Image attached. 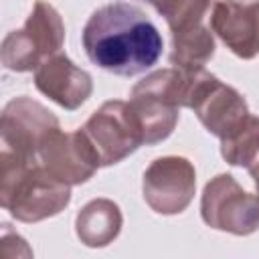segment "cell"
<instances>
[{
  "instance_id": "1",
  "label": "cell",
  "mask_w": 259,
  "mask_h": 259,
  "mask_svg": "<svg viewBox=\"0 0 259 259\" xmlns=\"http://www.w3.org/2000/svg\"><path fill=\"white\" fill-rule=\"evenodd\" d=\"M83 47L99 69L130 77L158 63L162 36L138 6L113 2L89 16L83 28Z\"/></svg>"
},
{
  "instance_id": "2",
  "label": "cell",
  "mask_w": 259,
  "mask_h": 259,
  "mask_svg": "<svg viewBox=\"0 0 259 259\" xmlns=\"http://www.w3.org/2000/svg\"><path fill=\"white\" fill-rule=\"evenodd\" d=\"M71 198L69 184L53 178L40 162H26L2 150V206L20 221H40Z\"/></svg>"
},
{
  "instance_id": "3",
  "label": "cell",
  "mask_w": 259,
  "mask_h": 259,
  "mask_svg": "<svg viewBox=\"0 0 259 259\" xmlns=\"http://www.w3.org/2000/svg\"><path fill=\"white\" fill-rule=\"evenodd\" d=\"M190 73L186 69H164L134 87L130 107L142 125L146 144H156L174 130L178 107L186 105Z\"/></svg>"
},
{
  "instance_id": "4",
  "label": "cell",
  "mask_w": 259,
  "mask_h": 259,
  "mask_svg": "<svg viewBox=\"0 0 259 259\" xmlns=\"http://www.w3.org/2000/svg\"><path fill=\"white\" fill-rule=\"evenodd\" d=\"M63 22L57 10L38 0L22 30H14L4 38L2 61L12 71H30L57 53L63 45Z\"/></svg>"
},
{
  "instance_id": "5",
  "label": "cell",
  "mask_w": 259,
  "mask_h": 259,
  "mask_svg": "<svg viewBox=\"0 0 259 259\" xmlns=\"http://www.w3.org/2000/svg\"><path fill=\"white\" fill-rule=\"evenodd\" d=\"M81 132L91 144L99 166L115 164L144 144L142 125L130 103L123 101L103 103V107L89 117Z\"/></svg>"
},
{
  "instance_id": "6",
  "label": "cell",
  "mask_w": 259,
  "mask_h": 259,
  "mask_svg": "<svg viewBox=\"0 0 259 259\" xmlns=\"http://www.w3.org/2000/svg\"><path fill=\"white\" fill-rule=\"evenodd\" d=\"M202 219L206 225L235 235L253 233L259 227V198L243 192L233 176H217L204 188Z\"/></svg>"
},
{
  "instance_id": "7",
  "label": "cell",
  "mask_w": 259,
  "mask_h": 259,
  "mask_svg": "<svg viewBox=\"0 0 259 259\" xmlns=\"http://www.w3.org/2000/svg\"><path fill=\"white\" fill-rule=\"evenodd\" d=\"M59 127V121L42 105L18 97L10 101L2 113V142L4 150L20 160L38 162V150L45 138Z\"/></svg>"
},
{
  "instance_id": "8",
  "label": "cell",
  "mask_w": 259,
  "mask_h": 259,
  "mask_svg": "<svg viewBox=\"0 0 259 259\" xmlns=\"http://www.w3.org/2000/svg\"><path fill=\"white\" fill-rule=\"evenodd\" d=\"M38 162L57 180L65 184L85 182L99 166V160L81 130L63 134L55 127L38 150Z\"/></svg>"
},
{
  "instance_id": "9",
  "label": "cell",
  "mask_w": 259,
  "mask_h": 259,
  "mask_svg": "<svg viewBox=\"0 0 259 259\" xmlns=\"http://www.w3.org/2000/svg\"><path fill=\"white\" fill-rule=\"evenodd\" d=\"M194 194V168L184 158H160L144 174V196L156 212H180Z\"/></svg>"
},
{
  "instance_id": "10",
  "label": "cell",
  "mask_w": 259,
  "mask_h": 259,
  "mask_svg": "<svg viewBox=\"0 0 259 259\" xmlns=\"http://www.w3.org/2000/svg\"><path fill=\"white\" fill-rule=\"evenodd\" d=\"M210 24L223 42L239 57L251 59L259 53V4L219 0L212 6Z\"/></svg>"
},
{
  "instance_id": "11",
  "label": "cell",
  "mask_w": 259,
  "mask_h": 259,
  "mask_svg": "<svg viewBox=\"0 0 259 259\" xmlns=\"http://www.w3.org/2000/svg\"><path fill=\"white\" fill-rule=\"evenodd\" d=\"M36 87L67 109L79 107L91 93V77L75 67L65 55H55L38 65Z\"/></svg>"
},
{
  "instance_id": "12",
  "label": "cell",
  "mask_w": 259,
  "mask_h": 259,
  "mask_svg": "<svg viewBox=\"0 0 259 259\" xmlns=\"http://www.w3.org/2000/svg\"><path fill=\"white\" fill-rule=\"evenodd\" d=\"M119 225L121 217L113 202L93 200L77 217V235L87 245H105L117 235Z\"/></svg>"
},
{
  "instance_id": "13",
  "label": "cell",
  "mask_w": 259,
  "mask_h": 259,
  "mask_svg": "<svg viewBox=\"0 0 259 259\" xmlns=\"http://www.w3.org/2000/svg\"><path fill=\"white\" fill-rule=\"evenodd\" d=\"M247 168H249V172H251V176H253V180H255V186H257V198H259V152H257V156L253 158V162H251Z\"/></svg>"
},
{
  "instance_id": "14",
  "label": "cell",
  "mask_w": 259,
  "mask_h": 259,
  "mask_svg": "<svg viewBox=\"0 0 259 259\" xmlns=\"http://www.w3.org/2000/svg\"><path fill=\"white\" fill-rule=\"evenodd\" d=\"M148 2H150V4H154L158 12H160V10H162V8H164V6L168 4V0H148Z\"/></svg>"
},
{
  "instance_id": "15",
  "label": "cell",
  "mask_w": 259,
  "mask_h": 259,
  "mask_svg": "<svg viewBox=\"0 0 259 259\" xmlns=\"http://www.w3.org/2000/svg\"><path fill=\"white\" fill-rule=\"evenodd\" d=\"M235 2H243V0H235Z\"/></svg>"
}]
</instances>
